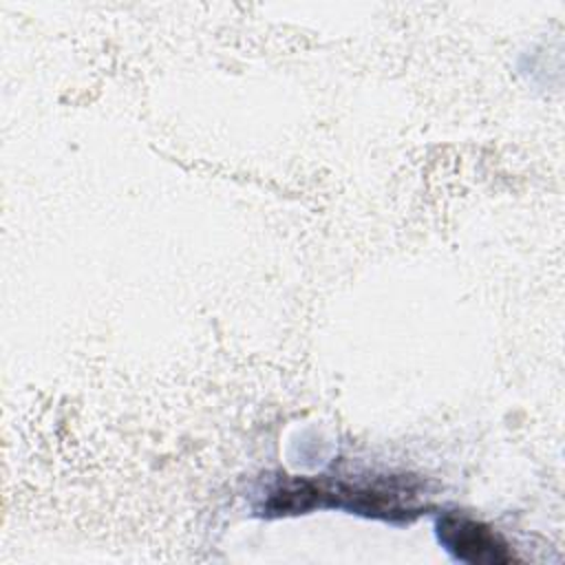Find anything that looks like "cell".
<instances>
[{
  "mask_svg": "<svg viewBox=\"0 0 565 565\" xmlns=\"http://www.w3.org/2000/svg\"><path fill=\"white\" fill-rule=\"evenodd\" d=\"M437 539L452 558L463 563H510L508 545L481 521L448 512L437 521Z\"/></svg>",
  "mask_w": 565,
  "mask_h": 565,
  "instance_id": "obj_1",
  "label": "cell"
}]
</instances>
